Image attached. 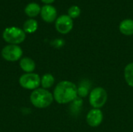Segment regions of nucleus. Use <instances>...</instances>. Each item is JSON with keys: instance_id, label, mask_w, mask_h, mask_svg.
Returning <instances> with one entry per match:
<instances>
[{"instance_id": "nucleus-16", "label": "nucleus", "mask_w": 133, "mask_h": 132, "mask_svg": "<svg viewBox=\"0 0 133 132\" xmlns=\"http://www.w3.org/2000/svg\"><path fill=\"white\" fill-rule=\"evenodd\" d=\"M80 12H81V10H80L79 7H78L76 5H73V6L70 7L68 10L69 16H70L72 19L77 18L80 15Z\"/></svg>"}, {"instance_id": "nucleus-4", "label": "nucleus", "mask_w": 133, "mask_h": 132, "mask_svg": "<svg viewBox=\"0 0 133 132\" xmlns=\"http://www.w3.org/2000/svg\"><path fill=\"white\" fill-rule=\"evenodd\" d=\"M108 100L107 91L102 87H96L93 89L89 96L90 104L95 109H101L104 106Z\"/></svg>"}, {"instance_id": "nucleus-17", "label": "nucleus", "mask_w": 133, "mask_h": 132, "mask_svg": "<svg viewBox=\"0 0 133 132\" xmlns=\"http://www.w3.org/2000/svg\"><path fill=\"white\" fill-rule=\"evenodd\" d=\"M88 94V88L85 86L80 85L78 88V95L81 97H85Z\"/></svg>"}, {"instance_id": "nucleus-7", "label": "nucleus", "mask_w": 133, "mask_h": 132, "mask_svg": "<svg viewBox=\"0 0 133 132\" xmlns=\"http://www.w3.org/2000/svg\"><path fill=\"white\" fill-rule=\"evenodd\" d=\"M73 26L72 19L69 15H62L57 18L55 22V28L58 32L62 34L69 33Z\"/></svg>"}, {"instance_id": "nucleus-10", "label": "nucleus", "mask_w": 133, "mask_h": 132, "mask_svg": "<svg viewBox=\"0 0 133 132\" xmlns=\"http://www.w3.org/2000/svg\"><path fill=\"white\" fill-rule=\"evenodd\" d=\"M19 65L22 70L27 73H32L36 68L35 62L30 58H23L19 62Z\"/></svg>"}, {"instance_id": "nucleus-6", "label": "nucleus", "mask_w": 133, "mask_h": 132, "mask_svg": "<svg viewBox=\"0 0 133 132\" xmlns=\"http://www.w3.org/2000/svg\"><path fill=\"white\" fill-rule=\"evenodd\" d=\"M23 55L21 47L16 44H9L2 50V58L9 61H16L19 60Z\"/></svg>"}, {"instance_id": "nucleus-1", "label": "nucleus", "mask_w": 133, "mask_h": 132, "mask_svg": "<svg viewBox=\"0 0 133 132\" xmlns=\"http://www.w3.org/2000/svg\"><path fill=\"white\" fill-rule=\"evenodd\" d=\"M77 86L73 82L67 80L58 82L55 88L53 93L55 100L60 104L72 102L77 98Z\"/></svg>"}, {"instance_id": "nucleus-9", "label": "nucleus", "mask_w": 133, "mask_h": 132, "mask_svg": "<svg viewBox=\"0 0 133 132\" xmlns=\"http://www.w3.org/2000/svg\"><path fill=\"white\" fill-rule=\"evenodd\" d=\"M41 16L44 21L52 23L57 18V10L51 5H45L41 9Z\"/></svg>"}, {"instance_id": "nucleus-12", "label": "nucleus", "mask_w": 133, "mask_h": 132, "mask_svg": "<svg viewBox=\"0 0 133 132\" xmlns=\"http://www.w3.org/2000/svg\"><path fill=\"white\" fill-rule=\"evenodd\" d=\"M41 8L40 7V5L38 4H37L35 2H30L26 6L24 11H25V13L28 16L35 17L39 13H41Z\"/></svg>"}, {"instance_id": "nucleus-2", "label": "nucleus", "mask_w": 133, "mask_h": 132, "mask_svg": "<svg viewBox=\"0 0 133 132\" xmlns=\"http://www.w3.org/2000/svg\"><path fill=\"white\" fill-rule=\"evenodd\" d=\"M53 95L47 89L40 88L33 91L30 95V102L37 108H46L53 102Z\"/></svg>"}, {"instance_id": "nucleus-11", "label": "nucleus", "mask_w": 133, "mask_h": 132, "mask_svg": "<svg viewBox=\"0 0 133 132\" xmlns=\"http://www.w3.org/2000/svg\"><path fill=\"white\" fill-rule=\"evenodd\" d=\"M119 30L122 33L131 36L133 34V20L132 19H125L121 22L119 25Z\"/></svg>"}, {"instance_id": "nucleus-18", "label": "nucleus", "mask_w": 133, "mask_h": 132, "mask_svg": "<svg viewBox=\"0 0 133 132\" xmlns=\"http://www.w3.org/2000/svg\"><path fill=\"white\" fill-rule=\"evenodd\" d=\"M44 3H45V4H47V5H48V4H51V3H52V2H54L55 0H41Z\"/></svg>"}, {"instance_id": "nucleus-13", "label": "nucleus", "mask_w": 133, "mask_h": 132, "mask_svg": "<svg viewBox=\"0 0 133 132\" xmlns=\"http://www.w3.org/2000/svg\"><path fill=\"white\" fill-rule=\"evenodd\" d=\"M124 75L127 84L133 88V62L128 64L125 66Z\"/></svg>"}, {"instance_id": "nucleus-14", "label": "nucleus", "mask_w": 133, "mask_h": 132, "mask_svg": "<svg viewBox=\"0 0 133 132\" xmlns=\"http://www.w3.org/2000/svg\"><path fill=\"white\" fill-rule=\"evenodd\" d=\"M37 26H38L37 22L34 19H27L24 23L23 30L25 33H34L37 30Z\"/></svg>"}, {"instance_id": "nucleus-3", "label": "nucleus", "mask_w": 133, "mask_h": 132, "mask_svg": "<svg viewBox=\"0 0 133 132\" xmlns=\"http://www.w3.org/2000/svg\"><path fill=\"white\" fill-rule=\"evenodd\" d=\"M3 39L5 42L10 44H19L24 41L26 38V33L23 30L16 27L11 26L5 29L2 33Z\"/></svg>"}, {"instance_id": "nucleus-8", "label": "nucleus", "mask_w": 133, "mask_h": 132, "mask_svg": "<svg viewBox=\"0 0 133 132\" xmlns=\"http://www.w3.org/2000/svg\"><path fill=\"white\" fill-rule=\"evenodd\" d=\"M103 118L104 116L101 109L93 108L87 115V122L90 127L96 128L101 125L103 121Z\"/></svg>"}, {"instance_id": "nucleus-15", "label": "nucleus", "mask_w": 133, "mask_h": 132, "mask_svg": "<svg viewBox=\"0 0 133 132\" xmlns=\"http://www.w3.org/2000/svg\"><path fill=\"white\" fill-rule=\"evenodd\" d=\"M55 82V78L51 74L47 73L43 75V77L41 79V84L43 87V89H49L51 88Z\"/></svg>"}, {"instance_id": "nucleus-5", "label": "nucleus", "mask_w": 133, "mask_h": 132, "mask_svg": "<svg viewBox=\"0 0 133 132\" xmlns=\"http://www.w3.org/2000/svg\"><path fill=\"white\" fill-rule=\"evenodd\" d=\"M20 86L26 89H37L41 85V78L37 74L26 73L23 74L19 78Z\"/></svg>"}]
</instances>
